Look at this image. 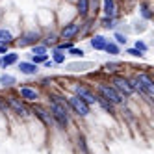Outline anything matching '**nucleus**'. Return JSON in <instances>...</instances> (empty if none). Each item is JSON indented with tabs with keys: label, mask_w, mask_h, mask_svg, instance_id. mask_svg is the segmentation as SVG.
<instances>
[{
	"label": "nucleus",
	"mask_w": 154,
	"mask_h": 154,
	"mask_svg": "<svg viewBox=\"0 0 154 154\" xmlns=\"http://www.w3.org/2000/svg\"><path fill=\"white\" fill-rule=\"evenodd\" d=\"M48 109L54 125H58L60 128H67L71 121V109L67 106V98L60 93H48Z\"/></svg>",
	"instance_id": "obj_1"
},
{
	"label": "nucleus",
	"mask_w": 154,
	"mask_h": 154,
	"mask_svg": "<svg viewBox=\"0 0 154 154\" xmlns=\"http://www.w3.org/2000/svg\"><path fill=\"white\" fill-rule=\"evenodd\" d=\"M95 89H97L95 91L97 97L104 98V100H108L109 104H113V106H126V102H128V98L123 97L112 84H108V82H98L95 85Z\"/></svg>",
	"instance_id": "obj_2"
},
{
	"label": "nucleus",
	"mask_w": 154,
	"mask_h": 154,
	"mask_svg": "<svg viewBox=\"0 0 154 154\" xmlns=\"http://www.w3.org/2000/svg\"><path fill=\"white\" fill-rule=\"evenodd\" d=\"M72 95L82 98V100L85 104H89V106L97 104V93H95V89H91V87L87 85V84H84V82L72 84Z\"/></svg>",
	"instance_id": "obj_3"
},
{
	"label": "nucleus",
	"mask_w": 154,
	"mask_h": 154,
	"mask_svg": "<svg viewBox=\"0 0 154 154\" xmlns=\"http://www.w3.org/2000/svg\"><path fill=\"white\" fill-rule=\"evenodd\" d=\"M41 30H37V28H32V30H26V32H23V34L19 35V39L15 41V45L19 47V48H32L34 45H37V43L41 41Z\"/></svg>",
	"instance_id": "obj_4"
},
{
	"label": "nucleus",
	"mask_w": 154,
	"mask_h": 154,
	"mask_svg": "<svg viewBox=\"0 0 154 154\" xmlns=\"http://www.w3.org/2000/svg\"><path fill=\"white\" fill-rule=\"evenodd\" d=\"M82 23L84 20H72V23H67L63 24L61 30H60V41H74L76 37H78L82 34Z\"/></svg>",
	"instance_id": "obj_5"
},
{
	"label": "nucleus",
	"mask_w": 154,
	"mask_h": 154,
	"mask_svg": "<svg viewBox=\"0 0 154 154\" xmlns=\"http://www.w3.org/2000/svg\"><path fill=\"white\" fill-rule=\"evenodd\" d=\"M67 106L71 109V113H74L76 117H82V119L91 113V106L85 104L82 98H78L76 95H69L67 97Z\"/></svg>",
	"instance_id": "obj_6"
},
{
	"label": "nucleus",
	"mask_w": 154,
	"mask_h": 154,
	"mask_svg": "<svg viewBox=\"0 0 154 154\" xmlns=\"http://www.w3.org/2000/svg\"><path fill=\"white\" fill-rule=\"evenodd\" d=\"M4 100L8 104V109H9V112H13L15 115H19V117H28L30 115V109L26 108V104L20 100L19 97L8 95V97H4Z\"/></svg>",
	"instance_id": "obj_7"
},
{
	"label": "nucleus",
	"mask_w": 154,
	"mask_h": 154,
	"mask_svg": "<svg viewBox=\"0 0 154 154\" xmlns=\"http://www.w3.org/2000/svg\"><path fill=\"white\" fill-rule=\"evenodd\" d=\"M112 85L115 87V89L123 95V97H132L134 95V89H132V84H130V78H126V76L123 74H113L112 78Z\"/></svg>",
	"instance_id": "obj_8"
},
{
	"label": "nucleus",
	"mask_w": 154,
	"mask_h": 154,
	"mask_svg": "<svg viewBox=\"0 0 154 154\" xmlns=\"http://www.w3.org/2000/svg\"><path fill=\"white\" fill-rule=\"evenodd\" d=\"M30 113H34L39 121L45 126H52L54 125V121H52V115H50V109L47 108V106H41V104H35L34 108L30 109Z\"/></svg>",
	"instance_id": "obj_9"
},
{
	"label": "nucleus",
	"mask_w": 154,
	"mask_h": 154,
	"mask_svg": "<svg viewBox=\"0 0 154 154\" xmlns=\"http://www.w3.org/2000/svg\"><path fill=\"white\" fill-rule=\"evenodd\" d=\"M17 93L23 102H37V98H39V91L32 85H20Z\"/></svg>",
	"instance_id": "obj_10"
},
{
	"label": "nucleus",
	"mask_w": 154,
	"mask_h": 154,
	"mask_svg": "<svg viewBox=\"0 0 154 154\" xmlns=\"http://www.w3.org/2000/svg\"><path fill=\"white\" fill-rule=\"evenodd\" d=\"M17 69H19L20 74H24V76H35L39 72V67L34 65L32 61H19L17 63Z\"/></svg>",
	"instance_id": "obj_11"
},
{
	"label": "nucleus",
	"mask_w": 154,
	"mask_h": 154,
	"mask_svg": "<svg viewBox=\"0 0 154 154\" xmlns=\"http://www.w3.org/2000/svg\"><path fill=\"white\" fill-rule=\"evenodd\" d=\"M19 63V54L17 52H8L4 56H0V69H8L11 65Z\"/></svg>",
	"instance_id": "obj_12"
},
{
	"label": "nucleus",
	"mask_w": 154,
	"mask_h": 154,
	"mask_svg": "<svg viewBox=\"0 0 154 154\" xmlns=\"http://www.w3.org/2000/svg\"><path fill=\"white\" fill-rule=\"evenodd\" d=\"M41 45H45L47 48L50 47V48H54V47H56L58 45V43H60V35L56 34V32H48V34H43L41 35Z\"/></svg>",
	"instance_id": "obj_13"
},
{
	"label": "nucleus",
	"mask_w": 154,
	"mask_h": 154,
	"mask_svg": "<svg viewBox=\"0 0 154 154\" xmlns=\"http://www.w3.org/2000/svg\"><path fill=\"white\" fill-rule=\"evenodd\" d=\"M76 15L80 20L89 17V0H76Z\"/></svg>",
	"instance_id": "obj_14"
},
{
	"label": "nucleus",
	"mask_w": 154,
	"mask_h": 154,
	"mask_svg": "<svg viewBox=\"0 0 154 154\" xmlns=\"http://www.w3.org/2000/svg\"><path fill=\"white\" fill-rule=\"evenodd\" d=\"M93 67H95V63H91V61H74V63L67 65V71L69 72H84V71L93 69Z\"/></svg>",
	"instance_id": "obj_15"
},
{
	"label": "nucleus",
	"mask_w": 154,
	"mask_h": 154,
	"mask_svg": "<svg viewBox=\"0 0 154 154\" xmlns=\"http://www.w3.org/2000/svg\"><path fill=\"white\" fill-rule=\"evenodd\" d=\"M11 43H15V35L13 32L6 28V26H0V45H11Z\"/></svg>",
	"instance_id": "obj_16"
},
{
	"label": "nucleus",
	"mask_w": 154,
	"mask_h": 154,
	"mask_svg": "<svg viewBox=\"0 0 154 154\" xmlns=\"http://www.w3.org/2000/svg\"><path fill=\"white\" fill-rule=\"evenodd\" d=\"M102 11L104 17H117V6H115V0H102Z\"/></svg>",
	"instance_id": "obj_17"
},
{
	"label": "nucleus",
	"mask_w": 154,
	"mask_h": 154,
	"mask_svg": "<svg viewBox=\"0 0 154 154\" xmlns=\"http://www.w3.org/2000/svg\"><path fill=\"white\" fill-rule=\"evenodd\" d=\"M106 43H108V39H106L102 34H95V35L89 39V45H91L93 50H104Z\"/></svg>",
	"instance_id": "obj_18"
},
{
	"label": "nucleus",
	"mask_w": 154,
	"mask_h": 154,
	"mask_svg": "<svg viewBox=\"0 0 154 154\" xmlns=\"http://www.w3.org/2000/svg\"><path fill=\"white\" fill-rule=\"evenodd\" d=\"M123 67H125V63H121V61H108V63L102 65L104 72H108V74H117Z\"/></svg>",
	"instance_id": "obj_19"
},
{
	"label": "nucleus",
	"mask_w": 154,
	"mask_h": 154,
	"mask_svg": "<svg viewBox=\"0 0 154 154\" xmlns=\"http://www.w3.org/2000/svg\"><path fill=\"white\" fill-rule=\"evenodd\" d=\"M15 84H17V78H15L13 74H8V72L0 74V87L9 89V87H15Z\"/></svg>",
	"instance_id": "obj_20"
},
{
	"label": "nucleus",
	"mask_w": 154,
	"mask_h": 154,
	"mask_svg": "<svg viewBox=\"0 0 154 154\" xmlns=\"http://www.w3.org/2000/svg\"><path fill=\"white\" fill-rule=\"evenodd\" d=\"M104 52L108 54V56H119L121 54V47L117 45L115 41H112V39H108V43H106V47H104Z\"/></svg>",
	"instance_id": "obj_21"
},
{
	"label": "nucleus",
	"mask_w": 154,
	"mask_h": 154,
	"mask_svg": "<svg viewBox=\"0 0 154 154\" xmlns=\"http://www.w3.org/2000/svg\"><path fill=\"white\" fill-rule=\"evenodd\" d=\"M52 63L54 65H65V58H67V54L61 52V50H56V48H52Z\"/></svg>",
	"instance_id": "obj_22"
},
{
	"label": "nucleus",
	"mask_w": 154,
	"mask_h": 154,
	"mask_svg": "<svg viewBox=\"0 0 154 154\" xmlns=\"http://www.w3.org/2000/svg\"><path fill=\"white\" fill-rule=\"evenodd\" d=\"M97 104L100 106L106 113H112V115H115V106L113 104H109L108 100H104V98H100V97H97Z\"/></svg>",
	"instance_id": "obj_23"
},
{
	"label": "nucleus",
	"mask_w": 154,
	"mask_h": 154,
	"mask_svg": "<svg viewBox=\"0 0 154 154\" xmlns=\"http://www.w3.org/2000/svg\"><path fill=\"white\" fill-rule=\"evenodd\" d=\"M139 13H141V17H143L145 23H149V20L152 19V11H150V8H149L147 2H141L139 4Z\"/></svg>",
	"instance_id": "obj_24"
},
{
	"label": "nucleus",
	"mask_w": 154,
	"mask_h": 154,
	"mask_svg": "<svg viewBox=\"0 0 154 154\" xmlns=\"http://www.w3.org/2000/svg\"><path fill=\"white\" fill-rule=\"evenodd\" d=\"M115 20H117V17H115V19H112V17H102V19H100V26H102L104 30H113V28L117 26Z\"/></svg>",
	"instance_id": "obj_25"
},
{
	"label": "nucleus",
	"mask_w": 154,
	"mask_h": 154,
	"mask_svg": "<svg viewBox=\"0 0 154 154\" xmlns=\"http://www.w3.org/2000/svg\"><path fill=\"white\" fill-rule=\"evenodd\" d=\"M32 54L34 56H45V54H48V48L45 45H41V43H37V45L32 47Z\"/></svg>",
	"instance_id": "obj_26"
},
{
	"label": "nucleus",
	"mask_w": 154,
	"mask_h": 154,
	"mask_svg": "<svg viewBox=\"0 0 154 154\" xmlns=\"http://www.w3.org/2000/svg\"><path fill=\"white\" fill-rule=\"evenodd\" d=\"M132 30H134L136 34H143L145 30H149V24L145 23V20H136L134 26H132Z\"/></svg>",
	"instance_id": "obj_27"
},
{
	"label": "nucleus",
	"mask_w": 154,
	"mask_h": 154,
	"mask_svg": "<svg viewBox=\"0 0 154 154\" xmlns=\"http://www.w3.org/2000/svg\"><path fill=\"white\" fill-rule=\"evenodd\" d=\"M113 39H115V43H117L119 47H126V43H128L126 34H121V32H115V34H113Z\"/></svg>",
	"instance_id": "obj_28"
},
{
	"label": "nucleus",
	"mask_w": 154,
	"mask_h": 154,
	"mask_svg": "<svg viewBox=\"0 0 154 154\" xmlns=\"http://www.w3.org/2000/svg\"><path fill=\"white\" fill-rule=\"evenodd\" d=\"M48 56H50V54H45V56H34V54H30V60L28 61H32L34 65H37V67H39V65H43V63L48 60Z\"/></svg>",
	"instance_id": "obj_29"
},
{
	"label": "nucleus",
	"mask_w": 154,
	"mask_h": 154,
	"mask_svg": "<svg viewBox=\"0 0 154 154\" xmlns=\"http://www.w3.org/2000/svg\"><path fill=\"white\" fill-rule=\"evenodd\" d=\"M67 56H72V58H80V60H82V58L85 56V52H84L82 48H76V47H72V48H69V50H67Z\"/></svg>",
	"instance_id": "obj_30"
},
{
	"label": "nucleus",
	"mask_w": 154,
	"mask_h": 154,
	"mask_svg": "<svg viewBox=\"0 0 154 154\" xmlns=\"http://www.w3.org/2000/svg\"><path fill=\"white\" fill-rule=\"evenodd\" d=\"M56 50H61V52H65V50H69V48H72V41H60L56 47H54Z\"/></svg>",
	"instance_id": "obj_31"
},
{
	"label": "nucleus",
	"mask_w": 154,
	"mask_h": 154,
	"mask_svg": "<svg viewBox=\"0 0 154 154\" xmlns=\"http://www.w3.org/2000/svg\"><path fill=\"white\" fill-rule=\"evenodd\" d=\"M134 48H137V50H139L141 54H147V52H149V45H147L145 41H141V39H137V41H136Z\"/></svg>",
	"instance_id": "obj_32"
},
{
	"label": "nucleus",
	"mask_w": 154,
	"mask_h": 154,
	"mask_svg": "<svg viewBox=\"0 0 154 154\" xmlns=\"http://www.w3.org/2000/svg\"><path fill=\"white\" fill-rule=\"evenodd\" d=\"M78 149H82L84 154H89V149H87V143H85V137L82 134H78Z\"/></svg>",
	"instance_id": "obj_33"
},
{
	"label": "nucleus",
	"mask_w": 154,
	"mask_h": 154,
	"mask_svg": "<svg viewBox=\"0 0 154 154\" xmlns=\"http://www.w3.org/2000/svg\"><path fill=\"white\" fill-rule=\"evenodd\" d=\"M125 52L128 54V56H132V58H143V56H145V54H141L137 48H126Z\"/></svg>",
	"instance_id": "obj_34"
},
{
	"label": "nucleus",
	"mask_w": 154,
	"mask_h": 154,
	"mask_svg": "<svg viewBox=\"0 0 154 154\" xmlns=\"http://www.w3.org/2000/svg\"><path fill=\"white\" fill-rule=\"evenodd\" d=\"M43 67H45V69H54V67H56V65L52 63V60H47L45 63H43Z\"/></svg>",
	"instance_id": "obj_35"
},
{
	"label": "nucleus",
	"mask_w": 154,
	"mask_h": 154,
	"mask_svg": "<svg viewBox=\"0 0 154 154\" xmlns=\"http://www.w3.org/2000/svg\"><path fill=\"white\" fill-rule=\"evenodd\" d=\"M9 52V47L8 45H0V56H4V54Z\"/></svg>",
	"instance_id": "obj_36"
},
{
	"label": "nucleus",
	"mask_w": 154,
	"mask_h": 154,
	"mask_svg": "<svg viewBox=\"0 0 154 154\" xmlns=\"http://www.w3.org/2000/svg\"><path fill=\"white\" fill-rule=\"evenodd\" d=\"M0 19H2V9H0Z\"/></svg>",
	"instance_id": "obj_37"
}]
</instances>
